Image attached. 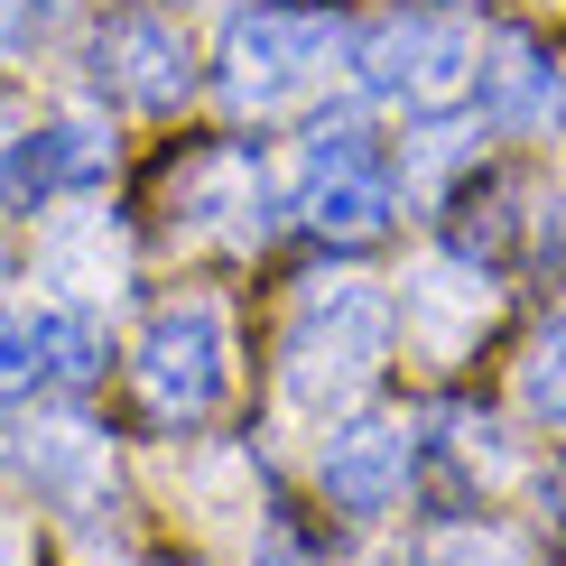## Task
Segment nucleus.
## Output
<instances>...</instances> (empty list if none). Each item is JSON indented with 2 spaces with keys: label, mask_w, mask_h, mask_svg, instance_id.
<instances>
[{
  "label": "nucleus",
  "mask_w": 566,
  "mask_h": 566,
  "mask_svg": "<svg viewBox=\"0 0 566 566\" xmlns=\"http://www.w3.org/2000/svg\"><path fill=\"white\" fill-rule=\"evenodd\" d=\"M381 353H390V297L371 279H316L289 316V344H279V390L297 409H344L371 390Z\"/></svg>",
  "instance_id": "1"
},
{
  "label": "nucleus",
  "mask_w": 566,
  "mask_h": 566,
  "mask_svg": "<svg viewBox=\"0 0 566 566\" xmlns=\"http://www.w3.org/2000/svg\"><path fill=\"white\" fill-rule=\"evenodd\" d=\"M344 56H353V84L371 103H409V112L474 103V75H483V38L455 10H390L371 29H353Z\"/></svg>",
  "instance_id": "2"
},
{
  "label": "nucleus",
  "mask_w": 566,
  "mask_h": 566,
  "mask_svg": "<svg viewBox=\"0 0 566 566\" xmlns=\"http://www.w3.org/2000/svg\"><path fill=\"white\" fill-rule=\"evenodd\" d=\"M353 46V29L335 10H316V0H251V10H232V29H223V103L232 112H279V103H297L306 84L325 75Z\"/></svg>",
  "instance_id": "3"
},
{
  "label": "nucleus",
  "mask_w": 566,
  "mask_h": 566,
  "mask_svg": "<svg viewBox=\"0 0 566 566\" xmlns=\"http://www.w3.org/2000/svg\"><path fill=\"white\" fill-rule=\"evenodd\" d=\"M390 214H399V186L371 149V130L353 112H325L297 149V223L325 242H381Z\"/></svg>",
  "instance_id": "4"
},
{
  "label": "nucleus",
  "mask_w": 566,
  "mask_h": 566,
  "mask_svg": "<svg viewBox=\"0 0 566 566\" xmlns=\"http://www.w3.org/2000/svg\"><path fill=\"white\" fill-rule=\"evenodd\" d=\"M232 381V344H223V306L214 297H177L149 316L139 335V409L158 428H205L214 399Z\"/></svg>",
  "instance_id": "5"
},
{
  "label": "nucleus",
  "mask_w": 566,
  "mask_h": 566,
  "mask_svg": "<svg viewBox=\"0 0 566 566\" xmlns=\"http://www.w3.org/2000/svg\"><path fill=\"white\" fill-rule=\"evenodd\" d=\"M93 84L130 112H177L196 93V56H186V38L158 10H112L93 29Z\"/></svg>",
  "instance_id": "6"
},
{
  "label": "nucleus",
  "mask_w": 566,
  "mask_h": 566,
  "mask_svg": "<svg viewBox=\"0 0 566 566\" xmlns=\"http://www.w3.org/2000/svg\"><path fill=\"white\" fill-rule=\"evenodd\" d=\"M112 177V130L93 112H56L46 130H29L10 158H0V205L38 214L46 196H93Z\"/></svg>",
  "instance_id": "7"
},
{
  "label": "nucleus",
  "mask_w": 566,
  "mask_h": 566,
  "mask_svg": "<svg viewBox=\"0 0 566 566\" xmlns=\"http://www.w3.org/2000/svg\"><path fill=\"white\" fill-rule=\"evenodd\" d=\"M409 464H418V437L399 428V418H353V428L325 437L316 483H325V502H335L344 521H381L399 492H409Z\"/></svg>",
  "instance_id": "8"
},
{
  "label": "nucleus",
  "mask_w": 566,
  "mask_h": 566,
  "mask_svg": "<svg viewBox=\"0 0 566 566\" xmlns=\"http://www.w3.org/2000/svg\"><path fill=\"white\" fill-rule=\"evenodd\" d=\"M38 344H46V390H84L93 371H103V325H93V306H38Z\"/></svg>",
  "instance_id": "9"
},
{
  "label": "nucleus",
  "mask_w": 566,
  "mask_h": 566,
  "mask_svg": "<svg viewBox=\"0 0 566 566\" xmlns=\"http://www.w3.org/2000/svg\"><path fill=\"white\" fill-rule=\"evenodd\" d=\"M29 474L46 492H84L93 474H103V446H93V428H38L29 437Z\"/></svg>",
  "instance_id": "10"
},
{
  "label": "nucleus",
  "mask_w": 566,
  "mask_h": 566,
  "mask_svg": "<svg viewBox=\"0 0 566 566\" xmlns=\"http://www.w3.org/2000/svg\"><path fill=\"white\" fill-rule=\"evenodd\" d=\"M46 390V344H38V306H0V409Z\"/></svg>",
  "instance_id": "11"
},
{
  "label": "nucleus",
  "mask_w": 566,
  "mask_h": 566,
  "mask_svg": "<svg viewBox=\"0 0 566 566\" xmlns=\"http://www.w3.org/2000/svg\"><path fill=\"white\" fill-rule=\"evenodd\" d=\"M409 297H437L446 316H492V279H483V270H455V261H437L428 289H409ZM409 325H428V316H409ZM428 344L455 353V325H428Z\"/></svg>",
  "instance_id": "12"
},
{
  "label": "nucleus",
  "mask_w": 566,
  "mask_h": 566,
  "mask_svg": "<svg viewBox=\"0 0 566 566\" xmlns=\"http://www.w3.org/2000/svg\"><path fill=\"white\" fill-rule=\"evenodd\" d=\"M521 399H530L538 428H566V306H557V325H548V335H538V353H530Z\"/></svg>",
  "instance_id": "13"
},
{
  "label": "nucleus",
  "mask_w": 566,
  "mask_h": 566,
  "mask_svg": "<svg viewBox=\"0 0 566 566\" xmlns=\"http://www.w3.org/2000/svg\"><path fill=\"white\" fill-rule=\"evenodd\" d=\"M399 566H521L502 548V538H483V530H446V538H428L418 557H399Z\"/></svg>",
  "instance_id": "14"
},
{
  "label": "nucleus",
  "mask_w": 566,
  "mask_h": 566,
  "mask_svg": "<svg viewBox=\"0 0 566 566\" xmlns=\"http://www.w3.org/2000/svg\"><path fill=\"white\" fill-rule=\"evenodd\" d=\"M251 566H316L306 557V538L289 521H261V538H251Z\"/></svg>",
  "instance_id": "15"
},
{
  "label": "nucleus",
  "mask_w": 566,
  "mask_h": 566,
  "mask_svg": "<svg viewBox=\"0 0 566 566\" xmlns=\"http://www.w3.org/2000/svg\"><path fill=\"white\" fill-rule=\"evenodd\" d=\"M29 38V0H0V46H19Z\"/></svg>",
  "instance_id": "16"
},
{
  "label": "nucleus",
  "mask_w": 566,
  "mask_h": 566,
  "mask_svg": "<svg viewBox=\"0 0 566 566\" xmlns=\"http://www.w3.org/2000/svg\"><path fill=\"white\" fill-rule=\"evenodd\" d=\"M84 10V0H29V19H38V29H56V19H75Z\"/></svg>",
  "instance_id": "17"
}]
</instances>
